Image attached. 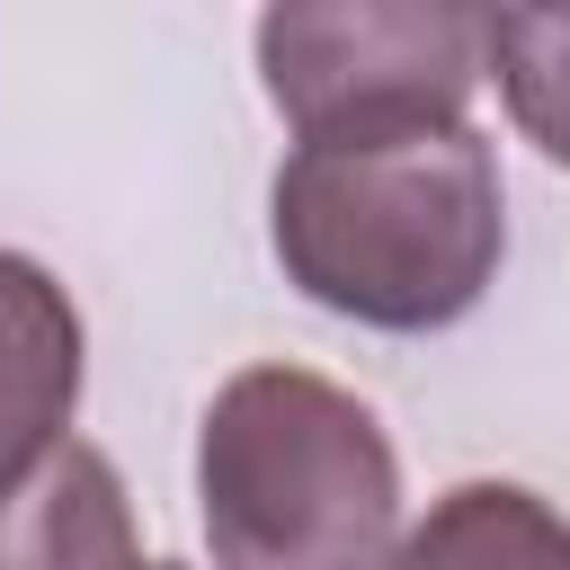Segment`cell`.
Here are the masks:
<instances>
[{"instance_id": "obj_1", "label": "cell", "mask_w": 570, "mask_h": 570, "mask_svg": "<svg viewBox=\"0 0 570 570\" xmlns=\"http://www.w3.org/2000/svg\"><path fill=\"white\" fill-rule=\"evenodd\" d=\"M285 276L365 330L463 321L508 249L499 160L472 125H401L356 142H294L267 187Z\"/></svg>"}, {"instance_id": "obj_2", "label": "cell", "mask_w": 570, "mask_h": 570, "mask_svg": "<svg viewBox=\"0 0 570 570\" xmlns=\"http://www.w3.org/2000/svg\"><path fill=\"white\" fill-rule=\"evenodd\" d=\"M214 570H392L401 463L383 419L303 365H249L196 436Z\"/></svg>"}, {"instance_id": "obj_3", "label": "cell", "mask_w": 570, "mask_h": 570, "mask_svg": "<svg viewBox=\"0 0 570 570\" xmlns=\"http://www.w3.org/2000/svg\"><path fill=\"white\" fill-rule=\"evenodd\" d=\"M481 71H490L481 9H445V0H356V9L258 18V80L303 142L463 125V98Z\"/></svg>"}, {"instance_id": "obj_4", "label": "cell", "mask_w": 570, "mask_h": 570, "mask_svg": "<svg viewBox=\"0 0 570 570\" xmlns=\"http://www.w3.org/2000/svg\"><path fill=\"white\" fill-rule=\"evenodd\" d=\"M71 401H80V312L36 258L0 249V490L27 481L71 436Z\"/></svg>"}, {"instance_id": "obj_5", "label": "cell", "mask_w": 570, "mask_h": 570, "mask_svg": "<svg viewBox=\"0 0 570 570\" xmlns=\"http://www.w3.org/2000/svg\"><path fill=\"white\" fill-rule=\"evenodd\" d=\"M0 570H142L125 481L98 445L62 436L27 481L0 490Z\"/></svg>"}, {"instance_id": "obj_6", "label": "cell", "mask_w": 570, "mask_h": 570, "mask_svg": "<svg viewBox=\"0 0 570 570\" xmlns=\"http://www.w3.org/2000/svg\"><path fill=\"white\" fill-rule=\"evenodd\" d=\"M392 570H570V517L517 481H463L401 534Z\"/></svg>"}, {"instance_id": "obj_7", "label": "cell", "mask_w": 570, "mask_h": 570, "mask_svg": "<svg viewBox=\"0 0 570 570\" xmlns=\"http://www.w3.org/2000/svg\"><path fill=\"white\" fill-rule=\"evenodd\" d=\"M481 62L543 160L570 169V9H481Z\"/></svg>"}, {"instance_id": "obj_8", "label": "cell", "mask_w": 570, "mask_h": 570, "mask_svg": "<svg viewBox=\"0 0 570 570\" xmlns=\"http://www.w3.org/2000/svg\"><path fill=\"white\" fill-rule=\"evenodd\" d=\"M142 570H169V561H142Z\"/></svg>"}]
</instances>
